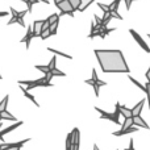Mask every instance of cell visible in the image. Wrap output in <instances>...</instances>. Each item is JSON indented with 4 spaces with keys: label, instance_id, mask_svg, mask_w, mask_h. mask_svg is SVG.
<instances>
[{
    "label": "cell",
    "instance_id": "18",
    "mask_svg": "<svg viewBox=\"0 0 150 150\" xmlns=\"http://www.w3.org/2000/svg\"><path fill=\"white\" fill-rule=\"evenodd\" d=\"M21 91H23V93H24V96H25V98H28L29 100L32 101V103H34V105H36V107H40V104L36 101V99H34V96H33V95H30V93H29L28 91H26V88L24 87V86H21Z\"/></svg>",
    "mask_w": 150,
    "mask_h": 150
},
{
    "label": "cell",
    "instance_id": "24",
    "mask_svg": "<svg viewBox=\"0 0 150 150\" xmlns=\"http://www.w3.org/2000/svg\"><path fill=\"white\" fill-rule=\"evenodd\" d=\"M20 1L25 3L26 8H28V11H29V13H32V8H33V5L37 4V3H40V0H20Z\"/></svg>",
    "mask_w": 150,
    "mask_h": 150
},
{
    "label": "cell",
    "instance_id": "33",
    "mask_svg": "<svg viewBox=\"0 0 150 150\" xmlns=\"http://www.w3.org/2000/svg\"><path fill=\"white\" fill-rule=\"evenodd\" d=\"M62 1H65V0H54L55 5H58V4H59V3H62Z\"/></svg>",
    "mask_w": 150,
    "mask_h": 150
},
{
    "label": "cell",
    "instance_id": "28",
    "mask_svg": "<svg viewBox=\"0 0 150 150\" xmlns=\"http://www.w3.org/2000/svg\"><path fill=\"white\" fill-rule=\"evenodd\" d=\"M70 3H71V5L74 7L75 11H79L80 4H82V0H70Z\"/></svg>",
    "mask_w": 150,
    "mask_h": 150
},
{
    "label": "cell",
    "instance_id": "16",
    "mask_svg": "<svg viewBox=\"0 0 150 150\" xmlns=\"http://www.w3.org/2000/svg\"><path fill=\"white\" fill-rule=\"evenodd\" d=\"M144 104H145V99H142V100H141L140 103H137V104H136V107L132 109L133 117H137V116H140L141 111H142V108H144Z\"/></svg>",
    "mask_w": 150,
    "mask_h": 150
},
{
    "label": "cell",
    "instance_id": "38",
    "mask_svg": "<svg viewBox=\"0 0 150 150\" xmlns=\"http://www.w3.org/2000/svg\"><path fill=\"white\" fill-rule=\"evenodd\" d=\"M0 79H1V75H0Z\"/></svg>",
    "mask_w": 150,
    "mask_h": 150
},
{
    "label": "cell",
    "instance_id": "8",
    "mask_svg": "<svg viewBox=\"0 0 150 150\" xmlns=\"http://www.w3.org/2000/svg\"><path fill=\"white\" fill-rule=\"evenodd\" d=\"M57 8H58V9H59L61 16L69 15V16H71V17H73V16H74L75 9H74V7H73V5H71L70 0H65V1L59 3V4L57 5Z\"/></svg>",
    "mask_w": 150,
    "mask_h": 150
},
{
    "label": "cell",
    "instance_id": "14",
    "mask_svg": "<svg viewBox=\"0 0 150 150\" xmlns=\"http://www.w3.org/2000/svg\"><path fill=\"white\" fill-rule=\"evenodd\" d=\"M73 136H74V145H73V150H79L80 134H79V129H78V128H75V129H73Z\"/></svg>",
    "mask_w": 150,
    "mask_h": 150
},
{
    "label": "cell",
    "instance_id": "26",
    "mask_svg": "<svg viewBox=\"0 0 150 150\" xmlns=\"http://www.w3.org/2000/svg\"><path fill=\"white\" fill-rule=\"evenodd\" d=\"M95 0H82V4H80V8H79V12H83L88 8V5L92 4Z\"/></svg>",
    "mask_w": 150,
    "mask_h": 150
},
{
    "label": "cell",
    "instance_id": "12",
    "mask_svg": "<svg viewBox=\"0 0 150 150\" xmlns=\"http://www.w3.org/2000/svg\"><path fill=\"white\" fill-rule=\"evenodd\" d=\"M45 20H36L33 23V33L36 37H41L42 36V26H44Z\"/></svg>",
    "mask_w": 150,
    "mask_h": 150
},
{
    "label": "cell",
    "instance_id": "27",
    "mask_svg": "<svg viewBox=\"0 0 150 150\" xmlns=\"http://www.w3.org/2000/svg\"><path fill=\"white\" fill-rule=\"evenodd\" d=\"M47 50H49L50 53H54V54H57V55H61V57H65V58H69V59H71V55H67V54H65V53H61V52H58V50H55V49L47 47Z\"/></svg>",
    "mask_w": 150,
    "mask_h": 150
},
{
    "label": "cell",
    "instance_id": "11",
    "mask_svg": "<svg viewBox=\"0 0 150 150\" xmlns=\"http://www.w3.org/2000/svg\"><path fill=\"white\" fill-rule=\"evenodd\" d=\"M34 33H33V28H30L29 26L28 28V30H26V34L23 37V40H20V42H23V44H25V46H26V50H29V45H30V41L34 38Z\"/></svg>",
    "mask_w": 150,
    "mask_h": 150
},
{
    "label": "cell",
    "instance_id": "32",
    "mask_svg": "<svg viewBox=\"0 0 150 150\" xmlns=\"http://www.w3.org/2000/svg\"><path fill=\"white\" fill-rule=\"evenodd\" d=\"M146 79H148V82L150 83V67H149V70L146 71Z\"/></svg>",
    "mask_w": 150,
    "mask_h": 150
},
{
    "label": "cell",
    "instance_id": "1",
    "mask_svg": "<svg viewBox=\"0 0 150 150\" xmlns=\"http://www.w3.org/2000/svg\"><path fill=\"white\" fill-rule=\"evenodd\" d=\"M95 55L103 73H129V66L127 65L121 50L96 49Z\"/></svg>",
    "mask_w": 150,
    "mask_h": 150
},
{
    "label": "cell",
    "instance_id": "10",
    "mask_svg": "<svg viewBox=\"0 0 150 150\" xmlns=\"http://www.w3.org/2000/svg\"><path fill=\"white\" fill-rule=\"evenodd\" d=\"M28 141H30V138H26V140L18 141V142H12V144H5L3 142L0 145V150H7V149H21L24 145H25Z\"/></svg>",
    "mask_w": 150,
    "mask_h": 150
},
{
    "label": "cell",
    "instance_id": "35",
    "mask_svg": "<svg viewBox=\"0 0 150 150\" xmlns=\"http://www.w3.org/2000/svg\"><path fill=\"white\" fill-rule=\"evenodd\" d=\"M40 1H42V3H45V4H49V0H40Z\"/></svg>",
    "mask_w": 150,
    "mask_h": 150
},
{
    "label": "cell",
    "instance_id": "9",
    "mask_svg": "<svg viewBox=\"0 0 150 150\" xmlns=\"http://www.w3.org/2000/svg\"><path fill=\"white\" fill-rule=\"evenodd\" d=\"M129 33L132 34V37H133V38H134V40H136V42H137V44L140 45V46L142 47V49L145 50L146 53H150V47L148 46V44H146V42L144 41V40H142V37H141L140 34H138L137 32L134 30V29H129Z\"/></svg>",
    "mask_w": 150,
    "mask_h": 150
},
{
    "label": "cell",
    "instance_id": "15",
    "mask_svg": "<svg viewBox=\"0 0 150 150\" xmlns=\"http://www.w3.org/2000/svg\"><path fill=\"white\" fill-rule=\"evenodd\" d=\"M133 124L134 127H141V128H145V129H150L149 125L145 122V120L142 119L141 116H137V117H133Z\"/></svg>",
    "mask_w": 150,
    "mask_h": 150
},
{
    "label": "cell",
    "instance_id": "37",
    "mask_svg": "<svg viewBox=\"0 0 150 150\" xmlns=\"http://www.w3.org/2000/svg\"><path fill=\"white\" fill-rule=\"evenodd\" d=\"M148 37H149V38H150V34H149V36H148Z\"/></svg>",
    "mask_w": 150,
    "mask_h": 150
},
{
    "label": "cell",
    "instance_id": "25",
    "mask_svg": "<svg viewBox=\"0 0 150 150\" xmlns=\"http://www.w3.org/2000/svg\"><path fill=\"white\" fill-rule=\"evenodd\" d=\"M8 101H9V96H5L1 101H0V112H5L7 111V105H8Z\"/></svg>",
    "mask_w": 150,
    "mask_h": 150
},
{
    "label": "cell",
    "instance_id": "4",
    "mask_svg": "<svg viewBox=\"0 0 150 150\" xmlns=\"http://www.w3.org/2000/svg\"><path fill=\"white\" fill-rule=\"evenodd\" d=\"M116 30V28H107V26L96 25L95 23L91 24V33L88 34V38H95V37H100V38H105L109 33Z\"/></svg>",
    "mask_w": 150,
    "mask_h": 150
},
{
    "label": "cell",
    "instance_id": "30",
    "mask_svg": "<svg viewBox=\"0 0 150 150\" xmlns=\"http://www.w3.org/2000/svg\"><path fill=\"white\" fill-rule=\"evenodd\" d=\"M127 150H134V144H133V140H130V142H129V148H128Z\"/></svg>",
    "mask_w": 150,
    "mask_h": 150
},
{
    "label": "cell",
    "instance_id": "29",
    "mask_svg": "<svg viewBox=\"0 0 150 150\" xmlns=\"http://www.w3.org/2000/svg\"><path fill=\"white\" fill-rule=\"evenodd\" d=\"M145 92L148 95V103H149V108H150V83L149 82L145 84Z\"/></svg>",
    "mask_w": 150,
    "mask_h": 150
},
{
    "label": "cell",
    "instance_id": "31",
    "mask_svg": "<svg viewBox=\"0 0 150 150\" xmlns=\"http://www.w3.org/2000/svg\"><path fill=\"white\" fill-rule=\"evenodd\" d=\"M125 3H127V9H129L130 8V4H132V1H134V0H124Z\"/></svg>",
    "mask_w": 150,
    "mask_h": 150
},
{
    "label": "cell",
    "instance_id": "3",
    "mask_svg": "<svg viewBox=\"0 0 150 150\" xmlns=\"http://www.w3.org/2000/svg\"><path fill=\"white\" fill-rule=\"evenodd\" d=\"M18 84L20 86H26V91L33 90V88L37 87H53V83H50V80L47 79L46 76L40 78V79L36 80H18Z\"/></svg>",
    "mask_w": 150,
    "mask_h": 150
},
{
    "label": "cell",
    "instance_id": "36",
    "mask_svg": "<svg viewBox=\"0 0 150 150\" xmlns=\"http://www.w3.org/2000/svg\"><path fill=\"white\" fill-rule=\"evenodd\" d=\"M7 150H20V149H7Z\"/></svg>",
    "mask_w": 150,
    "mask_h": 150
},
{
    "label": "cell",
    "instance_id": "34",
    "mask_svg": "<svg viewBox=\"0 0 150 150\" xmlns=\"http://www.w3.org/2000/svg\"><path fill=\"white\" fill-rule=\"evenodd\" d=\"M8 13L7 12H0V17H4V16H7Z\"/></svg>",
    "mask_w": 150,
    "mask_h": 150
},
{
    "label": "cell",
    "instance_id": "20",
    "mask_svg": "<svg viewBox=\"0 0 150 150\" xmlns=\"http://www.w3.org/2000/svg\"><path fill=\"white\" fill-rule=\"evenodd\" d=\"M73 145H74V136L73 132H71L66 137V150H73Z\"/></svg>",
    "mask_w": 150,
    "mask_h": 150
},
{
    "label": "cell",
    "instance_id": "2",
    "mask_svg": "<svg viewBox=\"0 0 150 150\" xmlns=\"http://www.w3.org/2000/svg\"><path fill=\"white\" fill-rule=\"evenodd\" d=\"M36 69L42 73H45V76L52 82V79L54 76H66V74L63 71L58 70L57 69V55H53L52 59H50V63L46 66H42V65H36Z\"/></svg>",
    "mask_w": 150,
    "mask_h": 150
},
{
    "label": "cell",
    "instance_id": "17",
    "mask_svg": "<svg viewBox=\"0 0 150 150\" xmlns=\"http://www.w3.org/2000/svg\"><path fill=\"white\" fill-rule=\"evenodd\" d=\"M120 112H121V115L124 116V119H132V117H133L132 109L127 108V107L121 105V104H120Z\"/></svg>",
    "mask_w": 150,
    "mask_h": 150
},
{
    "label": "cell",
    "instance_id": "22",
    "mask_svg": "<svg viewBox=\"0 0 150 150\" xmlns=\"http://www.w3.org/2000/svg\"><path fill=\"white\" fill-rule=\"evenodd\" d=\"M58 25H59V20L55 21L54 24H52L49 28V36H55L58 33Z\"/></svg>",
    "mask_w": 150,
    "mask_h": 150
},
{
    "label": "cell",
    "instance_id": "19",
    "mask_svg": "<svg viewBox=\"0 0 150 150\" xmlns=\"http://www.w3.org/2000/svg\"><path fill=\"white\" fill-rule=\"evenodd\" d=\"M133 132H137V127H133V128H130V129H127V130H117V132H113V136H116V137H120V136L129 134V133H133Z\"/></svg>",
    "mask_w": 150,
    "mask_h": 150
},
{
    "label": "cell",
    "instance_id": "7",
    "mask_svg": "<svg viewBox=\"0 0 150 150\" xmlns=\"http://www.w3.org/2000/svg\"><path fill=\"white\" fill-rule=\"evenodd\" d=\"M95 109L99 112V113H100V117H101V119L109 120V121L115 122V124H120L119 117H120V115H121V112H120V103H116V108H115V112H113V113L105 112V111H103V109L98 108V107H95Z\"/></svg>",
    "mask_w": 150,
    "mask_h": 150
},
{
    "label": "cell",
    "instance_id": "23",
    "mask_svg": "<svg viewBox=\"0 0 150 150\" xmlns=\"http://www.w3.org/2000/svg\"><path fill=\"white\" fill-rule=\"evenodd\" d=\"M0 117H1V120H9V121H16V117H15V116H12V115H11L8 111H5V112H0Z\"/></svg>",
    "mask_w": 150,
    "mask_h": 150
},
{
    "label": "cell",
    "instance_id": "21",
    "mask_svg": "<svg viewBox=\"0 0 150 150\" xmlns=\"http://www.w3.org/2000/svg\"><path fill=\"white\" fill-rule=\"evenodd\" d=\"M133 127H134V124H133V117L132 119H125L124 124H122V127L120 130H127V129H130V128H133Z\"/></svg>",
    "mask_w": 150,
    "mask_h": 150
},
{
    "label": "cell",
    "instance_id": "13",
    "mask_svg": "<svg viewBox=\"0 0 150 150\" xmlns=\"http://www.w3.org/2000/svg\"><path fill=\"white\" fill-rule=\"evenodd\" d=\"M24 122L23 121H18V122H16V124H13V125H11V127H8V128H5L4 130H1L0 132V140L3 141V138H4V134H7V133H9V132H12L13 129H16V128H18V127H21Z\"/></svg>",
    "mask_w": 150,
    "mask_h": 150
},
{
    "label": "cell",
    "instance_id": "5",
    "mask_svg": "<svg viewBox=\"0 0 150 150\" xmlns=\"http://www.w3.org/2000/svg\"><path fill=\"white\" fill-rule=\"evenodd\" d=\"M29 11L25 9V11H17L13 7H11V20H8L7 25H12V24H18L20 26H23V28H25V21H24V17H25V15L28 13Z\"/></svg>",
    "mask_w": 150,
    "mask_h": 150
},
{
    "label": "cell",
    "instance_id": "6",
    "mask_svg": "<svg viewBox=\"0 0 150 150\" xmlns=\"http://www.w3.org/2000/svg\"><path fill=\"white\" fill-rule=\"evenodd\" d=\"M84 83H87V84L92 86L93 92H95V96H96V98H99V96H100V87H103V86H107V82H104V80H100V79L98 78V74H96V70H95V69H92V76H91L90 79L84 80Z\"/></svg>",
    "mask_w": 150,
    "mask_h": 150
}]
</instances>
